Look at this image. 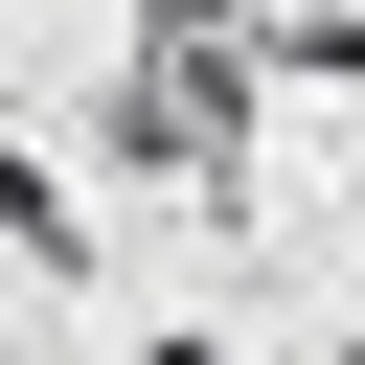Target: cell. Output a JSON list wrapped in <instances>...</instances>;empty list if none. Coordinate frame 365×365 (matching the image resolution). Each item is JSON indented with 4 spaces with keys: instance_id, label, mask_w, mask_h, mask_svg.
I'll return each instance as SVG.
<instances>
[{
    "instance_id": "6da1fadb",
    "label": "cell",
    "mask_w": 365,
    "mask_h": 365,
    "mask_svg": "<svg viewBox=\"0 0 365 365\" xmlns=\"http://www.w3.org/2000/svg\"><path fill=\"white\" fill-rule=\"evenodd\" d=\"M91 137H114L137 182H228V160H251V23H228V0H160V46L114 68Z\"/></svg>"
},
{
    "instance_id": "7a4b0ae2",
    "label": "cell",
    "mask_w": 365,
    "mask_h": 365,
    "mask_svg": "<svg viewBox=\"0 0 365 365\" xmlns=\"http://www.w3.org/2000/svg\"><path fill=\"white\" fill-rule=\"evenodd\" d=\"M0 251H23V274H68V182H46V160H0Z\"/></svg>"
}]
</instances>
